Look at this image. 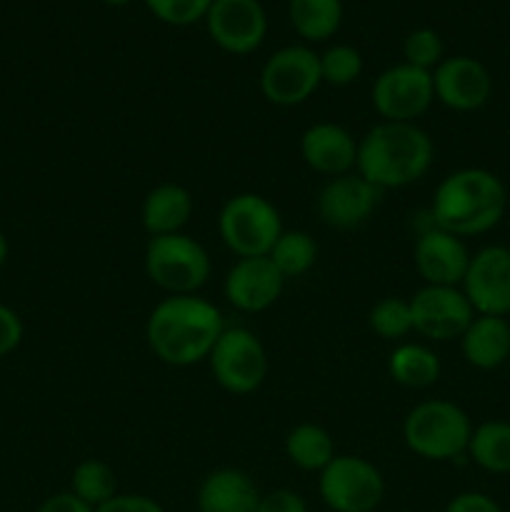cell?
Returning a JSON list of instances; mask_svg holds the SVG:
<instances>
[{
    "label": "cell",
    "mask_w": 510,
    "mask_h": 512,
    "mask_svg": "<svg viewBox=\"0 0 510 512\" xmlns=\"http://www.w3.org/2000/svg\"><path fill=\"white\" fill-rule=\"evenodd\" d=\"M220 310L200 295H168L145 323V340L155 358L173 368H190L208 360L223 335Z\"/></svg>",
    "instance_id": "1"
},
{
    "label": "cell",
    "mask_w": 510,
    "mask_h": 512,
    "mask_svg": "<svg viewBox=\"0 0 510 512\" xmlns=\"http://www.w3.org/2000/svg\"><path fill=\"white\" fill-rule=\"evenodd\" d=\"M433 138L418 123L380 120L358 140L355 173L375 188L398 190L418 183L433 165Z\"/></svg>",
    "instance_id": "2"
},
{
    "label": "cell",
    "mask_w": 510,
    "mask_h": 512,
    "mask_svg": "<svg viewBox=\"0 0 510 512\" xmlns=\"http://www.w3.org/2000/svg\"><path fill=\"white\" fill-rule=\"evenodd\" d=\"M508 208V193L503 180L485 168H460L445 175L433 193L430 218L440 230L475 238L503 220Z\"/></svg>",
    "instance_id": "3"
},
{
    "label": "cell",
    "mask_w": 510,
    "mask_h": 512,
    "mask_svg": "<svg viewBox=\"0 0 510 512\" xmlns=\"http://www.w3.org/2000/svg\"><path fill=\"white\" fill-rule=\"evenodd\" d=\"M473 423L460 405L450 400H423L403 420V440L413 455L445 463L468 453Z\"/></svg>",
    "instance_id": "4"
},
{
    "label": "cell",
    "mask_w": 510,
    "mask_h": 512,
    "mask_svg": "<svg viewBox=\"0 0 510 512\" xmlns=\"http://www.w3.org/2000/svg\"><path fill=\"white\" fill-rule=\"evenodd\" d=\"M210 270L208 250L188 233L158 235L145 245V273L168 295H198Z\"/></svg>",
    "instance_id": "5"
},
{
    "label": "cell",
    "mask_w": 510,
    "mask_h": 512,
    "mask_svg": "<svg viewBox=\"0 0 510 512\" xmlns=\"http://www.w3.org/2000/svg\"><path fill=\"white\" fill-rule=\"evenodd\" d=\"M218 230L235 258H263L285 228L280 210L265 195L238 193L220 208Z\"/></svg>",
    "instance_id": "6"
},
{
    "label": "cell",
    "mask_w": 510,
    "mask_h": 512,
    "mask_svg": "<svg viewBox=\"0 0 510 512\" xmlns=\"http://www.w3.org/2000/svg\"><path fill=\"white\" fill-rule=\"evenodd\" d=\"M215 383L230 395H250L268 378V353L253 330L225 328L208 355Z\"/></svg>",
    "instance_id": "7"
},
{
    "label": "cell",
    "mask_w": 510,
    "mask_h": 512,
    "mask_svg": "<svg viewBox=\"0 0 510 512\" xmlns=\"http://www.w3.org/2000/svg\"><path fill=\"white\" fill-rule=\"evenodd\" d=\"M318 490L333 512H375L385 498V480L368 458L335 455L320 470Z\"/></svg>",
    "instance_id": "8"
},
{
    "label": "cell",
    "mask_w": 510,
    "mask_h": 512,
    "mask_svg": "<svg viewBox=\"0 0 510 512\" xmlns=\"http://www.w3.org/2000/svg\"><path fill=\"white\" fill-rule=\"evenodd\" d=\"M320 85V55L308 45H285L275 50L260 70V93L278 108L303 105Z\"/></svg>",
    "instance_id": "9"
},
{
    "label": "cell",
    "mask_w": 510,
    "mask_h": 512,
    "mask_svg": "<svg viewBox=\"0 0 510 512\" xmlns=\"http://www.w3.org/2000/svg\"><path fill=\"white\" fill-rule=\"evenodd\" d=\"M370 100L383 120L415 123L435 100L433 73L408 63L393 65L375 78Z\"/></svg>",
    "instance_id": "10"
},
{
    "label": "cell",
    "mask_w": 510,
    "mask_h": 512,
    "mask_svg": "<svg viewBox=\"0 0 510 512\" xmlns=\"http://www.w3.org/2000/svg\"><path fill=\"white\" fill-rule=\"evenodd\" d=\"M413 330L433 343L460 340L470 320L475 318L473 305L468 303L460 288L450 285H423L410 298Z\"/></svg>",
    "instance_id": "11"
},
{
    "label": "cell",
    "mask_w": 510,
    "mask_h": 512,
    "mask_svg": "<svg viewBox=\"0 0 510 512\" xmlns=\"http://www.w3.org/2000/svg\"><path fill=\"white\" fill-rule=\"evenodd\" d=\"M475 315H510V248L485 245L470 255V265L460 283Z\"/></svg>",
    "instance_id": "12"
},
{
    "label": "cell",
    "mask_w": 510,
    "mask_h": 512,
    "mask_svg": "<svg viewBox=\"0 0 510 512\" xmlns=\"http://www.w3.org/2000/svg\"><path fill=\"white\" fill-rule=\"evenodd\" d=\"M205 28L213 43L230 55H250L268 35V15L260 0H213Z\"/></svg>",
    "instance_id": "13"
},
{
    "label": "cell",
    "mask_w": 510,
    "mask_h": 512,
    "mask_svg": "<svg viewBox=\"0 0 510 512\" xmlns=\"http://www.w3.org/2000/svg\"><path fill=\"white\" fill-rule=\"evenodd\" d=\"M383 200V190L360 173H345L338 178H330L318 193V215L323 225L333 230H353L360 228L373 218Z\"/></svg>",
    "instance_id": "14"
},
{
    "label": "cell",
    "mask_w": 510,
    "mask_h": 512,
    "mask_svg": "<svg viewBox=\"0 0 510 512\" xmlns=\"http://www.w3.org/2000/svg\"><path fill=\"white\" fill-rule=\"evenodd\" d=\"M288 280L280 275L268 255L263 258H238L225 275V300L240 313H263L273 308L283 295Z\"/></svg>",
    "instance_id": "15"
},
{
    "label": "cell",
    "mask_w": 510,
    "mask_h": 512,
    "mask_svg": "<svg viewBox=\"0 0 510 512\" xmlns=\"http://www.w3.org/2000/svg\"><path fill=\"white\" fill-rule=\"evenodd\" d=\"M435 100L458 113H473L490 100L493 78L480 60L470 55H453L433 70Z\"/></svg>",
    "instance_id": "16"
},
{
    "label": "cell",
    "mask_w": 510,
    "mask_h": 512,
    "mask_svg": "<svg viewBox=\"0 0 510 512\" xmlns=\"http://www.w3.org/2000/svg\"><path fill=\"white\" fill-rule=\"evenodd\" d=\"M470 250L463 238L430 225L418 235L413 248V263L425 285H450L460 288L470 265Z\"/></svg>",
    "instance_id": "17"
},
{
    "label": "cell",
    "mask_w": 510,
    "mask_h": 512,
    "mask_svg": "<svg viewBox=\"0 0 510 512\" xmlns=\"http://www.w3.org/2000/svg\"><path fill=\"white\" fill-rule=\"evenodd\" d=\"M300 155L310 170L328 178L353 173L358 163V140L345 125L320 120L305 128L300 138Z\"/></svg>",
    "instance_id": "18"
},
{
    "label": "cell",
    "mask_w": 510,
    "mask_h": 512,
    "mask_svg": "<svg viewBox=\"0 0 510 512\" xmlns=\"http://www.w3.org/2000/svg\"><path fill=\"white\" fill-rule=\"evenodd\" d=\"M260 490L240 468H218L198 488V512H258Z\"/></svg>",
    "instance_id": "19"
},
{
    "label": "cell",
    "mask_w": 510,
    "mask_h": 512,
    "mask_svg": "<svg viewBox=\"0 0 510 512\" xmlns=\"http://www.w3.org/2000/svg\"><path fill=\"white\" fill-rule=\"evenodd\" d=\"M195 210L190 190L180 183H160L145 195L140 208V223L150 238L183 233Z\"/></svg>",
    "instance_id": "20"
},
{
    "label": "cell",
    "mask_w": 510,
    "mask_h": 512,
    "mask_svg": "<svg viewBox=\"0 0 510 512\" xmlns=\"http://www.w3.org/2000/svg\"><path fill=\"white\" fill-rule=\"evenodd\" d=\"M465 363L478 370H495L510 358V323L495 315H475L460 335Z\"/></svg>",
    "instance_id": "21"
},
{
    "label": "cell",
    "mask_w": 510,
    "mask_h": 512,
    "mask_svg": "<svg viewBox=\"0 0 510 512\" xmlns=\"http://www.w3.org/2000/svg\"><path fill=\"white\" fill-rule=\"evenodd\" d=\"M440 358L423 343H398L388 358V373L403 388H430L440 378Z\"/></svg>",
    "instance_id": "22"
},
{
    "label": "cell",
    "mask_w": 510,
    "mask_h": 512,
    "mask_svg": "<svg viewBox=\"0 0 510 512\" xmlns=\"http://www.w3.org/2000/svg\"><path fill=\"white\" fill-rule=\"evenodd\" d=\"M288 18L308 43H325L343 23V0H290Z\"/></svg>",
    "instance_id": "23"
},
{
    "label": "cell",
    "mask_w": 510,
    "mask_h": 512,
    "mask_svg": "<svg viewBox=\"0 0 510 512\" xmlns=\"http://www.w3.org/2000/svg\"><path fill=\"white\" fill-rule=\"evenodd\" d=\"M285 455L295 468L305 473H320L335 458L333 435L315 423H300L285 438Z\"/></svg>",
    "instance_id": "24"
},
{
    "label": "cell",
    "mask_w": 510,
    "mask_h": 512,
    "mask_svg": "<svg viewBox=\"0 0 510 512\" xmlns=\"http://www.w3.org/2000/svg\"><path fill=\"white\" fill-rule=\"evenodd\" d=\"M468 455L480 470L493 475L510 473V423L485 420L475 425L468 443Z\"/></svg>",
    "instance_id": "25"
},
{
    "label": "cell",
    "mask_w": 510,
    "mask_h": 512,
    "mask_svg": "<svg viewBox=\"0 0 510 512\" xmlns=\"http://www.w3.org/2000/svg\"><path fill=\"white\" fill-rule=\"evenodd\" d=\"M70 493L93 510H98L100 505L118 495V475L105 460L88 458L75 465L73 478H70Z\"/></svg>",
    "instance_id": "26"
},
{
    "label": "cell",
    "mask_w": 510,
    "mask_h": 512,
    "mask_svg": "<svg viewBox=\"0 0 510 512\" xmlns=\"http://www.w3.org/2000/svg\"><path fill=\"white\" fill-rule=\"evenodd\" d=\"M268 258L273 260V265L285 280L300 278L318 260V243L305 230H283L273 248H270Z\"/></svg>",
    "instance_id": "27"
},
{
    "label": "cell",
    "mask_w": 510,
    "mask_h": 512,
    "mask_svg": "<svg viewBox=\"0 0 510 512\" xmlns=\"http://www.w3.org/2000/svg\"><path fill=\"white\" fill-rule=\"evenodd\" d=\"M368 325L378 338L393 340V343H403L410 333H413V313H410V300L388 298L378 300L368 313Z\"/></svg>",
    "instance_id": "28"
},
{
    "label": "cell",
    "mask_w": 510,
    "mask_h": 512,
    "mask_svg": "<svg viewBox=\"0 0 510 512\" xmlns=\"http://www.w3.org/2000/svg\"><path fill=\"white\" fill-rule=\"evenodd\" d=\"M363 73V55L353 45H333L320 55V78L323 83L345 88Z\"/></svg>",
    "instance_id": "29"
},
{
    "label": "cell",
    "mask_w": 510,
    "mask_h": 512,
    "mask_svg": "<svg viewBox=\"0 0 510 512\" xmlns=\"http://www.w3.org/2000/svg\"><path fill=\"white\" fill-rule=\"evenodd\" d=\"M443 53V38L433 28L413 30V33H408V38L403 43V63L430 70V73L443 63Z\"/></svg>",
    "instance_id": "30"
},
{
    "label": "cell",
    "mask_w": 510,
    "mask_h": 512,
    "mask_svg": "<svg viewBox=\"0 0 510 512\" xmlns=\"http://www.w3.org/2000/svg\"><path fill=\"white\" fill-rule=\"evenodd\" d=\"M150 13L168 25H193L205 20L213 0H143Z\"/></svg>",
    "instance_id": "31"
},
{
    "label": "cell",
    "mask_w": 510,
    "mask_h": 512,
    "mask_svg": "<svg viewBox=\"0 0 510 512\" xmlns=\"http://www.w3.org/2000/svg\"><path fill=\"white\" fill-rule=\"evenodd\" d=\"M23 320L15 313L13 308H8L5 303H0V358L10 355L13 350H18V345L23 343Z\"/></svg>",
    "instance_id": "32"
},
{
    "label": "cell",
    "mask_w": 510,
    "mask_h": 512,
    "mask_svg": "<svg viewBox=\"0 0 510 512\" xmlns=\"http://www.w3.org/2000/svg\"><path fill=\"white\" fill-rule=\"evenodd\" d=\"M258 512H308V503L300 493L290 488L270 490L260 495Z\"/></svg>",
    "instance_id": "33"
},
{
    "label": "cell",
    "mask_w": 510,
    "mask_h": 512,
    "mask_svg": "<svg viewBox=\"0 0 510 512\" xmlns=\"http://www.w3.org/2000/svg\"><path fill=\"white\" fill-rule=\"evenodd\" d=\"M95 512H165L158 500L138 493H118L113 500L100 505Z\"/></svg>",
    "instance_id": "34"
},
{
    "label": "cell",
    "mask_w": 510,
    "mask_h": 512,
    "mask_svg": "<svg viewBox=\"0 0 510 512\" xmlns=\"http://www.w3.org/2000/svg\"><path fill=\"white\" fill-rule=\"evenodd\" d=\"M445 512H503V508H500L490 495L470 490V493L455 495V498L445 505Z\"/></svg>",
    "instance_id": "35"
},
{
    "label": "cell",
    "mask_w": 510,
    "mask_h": 512,
    "mask_svg": "<svg viewBox=\"0 0 510 512\" xmlns=\"http://www.w3.org/2000/svg\"><path fill=\"white\" fill-rule=\"evenodd\" d=\"M35 512H95V510L90 508V505H85L80 498H75V495L68 490V493H55L50 495V498H45Z\"/></svg>",
    "instance_id": "36"
},
{
    "label": "cell",
    "mask_w": 510,
    "mask_h": 512,
    "mask_svg": "<svg viewBox=\"0 0 510 512\" xmlns=\"http://www.w3.org/2000/svg\"><path fill=\"white\" fill-rule=\"evenodd\" d=\"M8 255H10V243H8V238H5L3 230H0V268H3V265H5Z\"/></svg>",
    "instance_id": "37"
},
{
    "label": "cell",
    "mask_w": 510,
    "mask_h": 512,
    "mask_svg": "<svg viewBox=\"0 0 510 512\" xmlns=\"http://www.w3.org/2000/svg\"><path fill=\"white\" fill-rule=\"evenodd\" d=\"M100 3H105V5H128V3H133V0H100Z\"/></svg>",
    "instance_id": "38"
}]
</instances>
